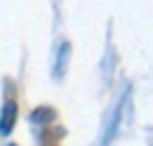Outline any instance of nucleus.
<instances>
[{
  "label": "nucleus",
  "instance_id": "nucleus-1",
  "mask_svg": "<svg viewBox=\"0 0 153 146\" xmlns=\"http://www.w3.org/2000/svg\"><path fill=\"white\" fill-rule=\"evenodd\" d=\"M14 123H17V101L10 99V101H5V106L0 111V134L7 137L14 130Z\"/></svg>",
  "mask_w": 153,
  "mask_h": 146
},
{
  "label": "nucleus",
  "instance_id": "nucleus-2",
  "mask_svg": "<svg viewBox=\"0 0 153 146\" xmlns=\"http://www.w3.org/2000/svg\"><path fill=\"white\" fill-rule=\"evenodd\" d=\"M68 57H71V45L68 42H61L59 45V52H57V64H54V78H61L64 73H66V69H68Z\"/></svg>",
  "mask_w": 153,
  "mask_h": 146
},
{
  "label": "nucleus",
  "instance_id": "nucleus-3",
  "mask_svg": "<svg viewBox=\"0 0 153 146\" xmlns=\"http://www.w3.org/2000/svg\"><path fill=\"white\" fill-rule=\"evenodd\" d=\"M52 115H54V111H52V109L40 106V109H36L33 113H31V120H33V123H50Z\"/></svg>",
  "mask_w": 153,
  "mask_h": 146
}]
</instances>
